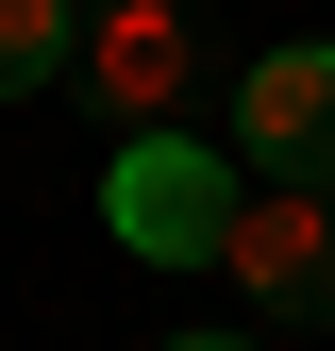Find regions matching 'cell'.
I'll return each mask as SVG.
<instances>
[{"instance_id":"3957f363","label":"cell","mask_w":335,"mask_h":351,"mask_svg":"<svg viewBox=\"0 0 335 351\" xmlns=\"http://www.w3.org/2000/svg\"><path fill=\"white\" fill-rule=\"evenodd\" d=\"M218 268H235L251 318H335V184H251Z\"/></svg>"},{"instance_id":"277c9868","label":"cell","mask_w":335,"mask_h":351,"mask_svg":"<svg viewBox=\"0 0 335 351\" xmlns=\"http://www.w3.org/2000/svg\"><path fill=\"white\" fill-rule=\"evenodd\" d=\"M235 151L268 167V184H335V34L235 67Z\"/></svg>"},{"instance_id":"6da1fadb","label":"cell","mask_w":335,"mask_h":351,"mask_svg":"<svg viewBox=\"0 0 335 351\" xmlns=\"http://www.w3.org/2000/svg\"><path fill=\"white\" fill-rule=\"evenodd\" d=\"M101 217H117V251H151V268H218L235 251V167L168 117V134H117L101 167Z\"/></svg>"},{"instance_id":"52a82bcc","label":"cell","mask_w":335,"mask_h":351,"mask_svg":"<svg viewBox=\"0 0 335 351\" xmlns=\"http://www.w3.org/2000/svg\"><path fill=\"white\" fill-rule=\"evenodd\" d=\"M84 17H101V0H84Z\"/></svg>"},{"instance_id":"8992f818","label":"cell","mask_w":335,"mask_h":351,"mask_svg":"<svg viewBox=\"0 0 335 351\" xmlns=\"http://www.w3.org/2000/svg\"><path fill=\"white\" fill-rule=\"evenodd\" d=\"M168 351H251V335H168Z\"/></svg>"},{"instance_id":"7a4b0ae2","label":"cell","mask_w":335,"mask_h":351,"mask_svg":"<svg viewBox=\"0 0 335 351\" xmlns=\"http://www.w3.org/2000/svg\"><path fill=\"white\" fill-rule=\"evenodd\" d=\"M67 84L117 117V134H168V117H185V84H201L185 0H101V17H84V51H67Z\"/></svg>"},{"instance_id":"5b68a950","label":"cell","mask_w":335,"mask_h":351,"mask_svg":"<svg viewBox=\"0 0 335 351\" xmlns=\"http://www.w3.org/2000/svg\"><path fill=\"white\" fill-rule=\"evenodd\" d=\"M67 51H84V0H0V101L67 84Z\"/></svg>"}]
</instances>
